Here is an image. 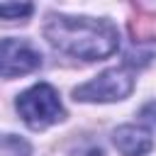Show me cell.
I'll return each mask as SVG.
<instances>
[{
  "label": "cell",
  "instance_id": "1",
  "mask_svg": "<svg viewBox=\"0 0 156 156\" xmlns=\"http://www.w3.org/2000/svg\"><path fill=\"white\" fill-rule=\"evenodd\" d=\"M44 34L51 46L58 51L83 58L98 61L117 51L119 34L112 22L93 20V17H68V15H51Z\"/></svg>",
  "mask_w": 156,
  "mask_h": 156
},
{
  "label": "cell",
  "instance_id": "2",
  "mask_svg": "<svg viewBox=\"0 0 156 156\" xmlns=\"http://www.w3.org/2000/svg\"><path fill=\"white\" fill-rule=\"evenodd\" d=\"M17 112L32 129H46L63 117L58 93L49 83H37L17 98Z\"/></svg>",
  "mask_w": 156,
  "mask_h": 156
},
{
  "label": "cell",
  "instance_id": "3",
  "mask_svg": "<svg viewBox=\"0 0 156 156\" xmlns=\"http://www.w3.org/2000/svg\"><path fill=\"white\" fill-rule=\"evenodd\" d=\"M132 88H134L132 71L119 66V68H107L93 80L78 85L73 90V98L83 102H112V100H124L132 93Z\"/></svg>",
  "mask_w": 156,
  "mask_h": 156
},
{
  "label": "cell",
  "instance_id": "4",
  "mask_svg": "<svg viewBox=\"0 0 156 156\" xmlns=\"http://www.w3.org/2000/svg\"><path fill=\"white\" fill-rule=\"evenodd\" d=\"M41 66V54L24 39H0V76L15 78Z\"/></svg>",
  "mask_w": 156,
  "mask_h": 156
},
{
  "label": "cell",
  "instance_id": "5",
  "mask_svg": "<svg viewBox=\"0 0 156 156\" xmlns=\"http://www.w3.org/2000/svg\"><path fill=\"white\" fill-rule=\"evenodd\" d=\"M112 141H115V146L122 156H144L154 146V139H151L149 129H144L139 124L117 127L115 134H112Z\"/></svg>",
  "mask_w": 156,
  "mask_h": 156
},
{
  "label": "cell",
  "instance_id": "6",
  "mask_svg": "<svg viewBox=\"0 0 156 156\" xmlns=\"http://www.w3.org/2000/svg\"><path fill=\"white\" fill-rule=\"evenodd\" d=\"M132 34L136 41L156 39V15H146L139 20H132Z\"/></svg>",
  "mask_w": 156,
  "mask_h": 156
},
{
  "label": "cell",
  "instance_id": "7",
  "mask_svg": "<svg viewBox=\"0 0 156 156\" xmlns=\"http://www.w3.org/2000/svg\"><path fill=\"white\" fill-rule=\"evenodd\" d=\"M34 7L29 2H5L0 5V20H20V17H27Z\"/></svg>",
  "mask_w": 156,
  "mask_h": 156
}]
</instances>
